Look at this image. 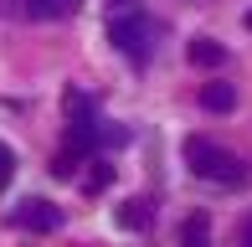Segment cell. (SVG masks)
Masks as SVG:
<instances>
[{
  "instance_id": "obj_1",
  "label": "cell",
  "mask_w": 252,
  "mask_h": 247,
  "mask_svg": "<svg viewBox=\"0 0 252 247\" xmlns=\"http://www.w3.org/2000/svg\"><path fill=\"white\" fill-rule=\"evenodd\" d=\"M186 165H190V175L216 181V185H242L247 181V165L237 160L232 150L211 144V139H186Z\"/></svg>"
},
{
  "instance_id": "obj_2",
  "label": "cell",
  "mask_w": 252,
  "mask_h": 247,
  "mask_svg": "<svg viewBox=\"0 0 252 247\" xmlns=\"http://www.w3.org/2000/svg\"><path fill=\"white\" fill-rule=\"evenodd\" d=\"M108 41L129 62H150V52H155V21L144 16V10H134V16H108Z\"/></svg>"
},
{
  "instance_id": "obj_3",
  "label": "cell",
  "mask_w": 252,
  "mask_h": 247,
  "mask_svg": "<svg viewBox=\"0 0 252 247\" xmlns=\"http://www.w3.org/2000/svg\"><path fill=\"white\" fill-rule=\"evenodd\" d=\"M16 227H26V232H57V227H62V211H57L52 201L31 196V201L16 206Z\"/></svg>"
},
{
  "instance_id": "obj_4",
  "label": "cell",
  "mask_w": 252,
  "mask_h": 247,
  "mask_svg": "<svg viewBox=\"0 0 252 247\" xmlns=\"http://www.w3.org/2000/svg\"><path fill=\"white\" fill-rule=\"evenodd\" d=\"M83 10V0H26V16L31 21H67Z\"/></svg>"
},
{
  "instance_id": "obj_5",
  "label": "cell",
  "mask_w": 252,
  "mask_h": 247,
  "mask_svg": "<svg viewBox=\"0 0 252 247\" xmlns=\"http://www.w3.org/2000/svg\"><path fill=\"white\" fill-rule=\"evenodd\" d=\"M201 108L206 114H232L237 108V88L232 83H206L201 88Z\"/></svg>"
},
{
  "instance_id": "obj_6",
  "label": "cell",
  "mask_w": 252,
  "mask_h": 247,
  "mask_svg": "<svg viewBox=\"0 0 252 247\" xmlns=\"http://www.w3.org/2000/svg\"><path fill=\"white\" fill-rule=\"evenodd\" d=\"M190 62H196V67H221L226 62V47L211 41V36H196V41H190Z\"/></svg>"
},
{
  "instance_id": "obj_7",
  "label": "cell",
  "mask_w": 252,
  "mask_h": 247,
  "mask_svg": "<svg viewBox=\"0 0 252 247\" xmlns=\"http://www.w3.org/2000/svg\"><path fill=\"white\" fill-rule=\"evenodd\" d=\"M119 227L144 232V227H150V201H139V196H134V201H124V206H119Z\"/></svg>"
},
{
  "instance_id": "obj_8",
  "label": "cell",
  "mask_w": 252,
  "mask_h": 247,
  "mask_svg": "<svg viewBox=\"0 0 252 247\" xmlns=\"http://www.w3.org/2000/svg\"><path fill=\"white\" fill-rule=\"evenodd\" d=\"M108 181H113V165H103V160H98L93 170H88V181H83V185H88V190H93V196H98V190L108 185Z\"/></svg>"
},
{
  "instance_id": "obj_9",
  "label": "cell",
  "mask_w": 252,
  "mask_h": 247,
  "mask_svg": "<svg viewBox=\"0 0 252 247\" xmlns=\"http://www.w3.org/2000/svg\"><path fill=\"white\" fill-rule=\"evenodd\" d=\"M180 237H186V247H206V216H190Z\"/></svg>"
},
{
  "instance_id": "obj_10",
  "label": "cell",
  "mask_w": 252,
  "mask_h": 247,
  "mask_svg": "<svg viewBox=\"0 0 252 247\" xmlns=\"http://www.w3.org/2000/svg\"><path fill=\"white\" fill-rule=\"evenodd\" d=\"M10 175H16V150H10V144H0V185H5Z\"/></svg>"
},
{
  "instance_id": "obj_11",
  "label": "cell",
  "mask_w": 252,
  "mask_h": 247,
  "mask_svg": "<svg viewBox=\"0 0 252 247\" xmlns=\"http://www.w3.org/2000/svg\"><path fill=\"white\" fill-rule=\"evenodd\" d=\"M52 170H57V175H72V170H77V150H62V154H57V165H52Z\"/></svg>"
},
{
  "instance_id": "obj_12",
  "label": "cell",
  "mask_w": 252,
  "mask_h": 247,
  "mask_svg": "<svg viewBox=\"0 0 252 247\" xmlns=\"http://www.w3.org/2000/svg\"><path fill=\"white\" fill-rule=\"evenodd\" d=\"M242 247H252V216L242 221Z\"/></svg>"
},
{
  "instance_id": "obj_13",
  "label": "cell",
  "mask_w": 252,
  "mask_h": 247,
  "mask_svg": "<svg viewBox=\"0 0 252 247\" xmlns=\"http://www.w3.org/2000/svg\"><path fill=\"white\" fill-rule=\"evenodd\" d=\"M247 26H252V16H247Z\"/></svg>"
}]
</instances>
